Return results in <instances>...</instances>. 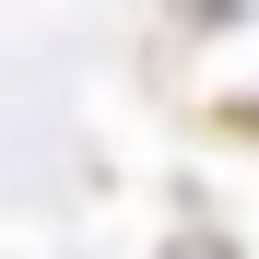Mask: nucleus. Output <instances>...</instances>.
<instances>
[{"mask_svg": "<svg viewBox=\"0 0 259 259\" xmlns=\"http://www.w3.org/2000/svg\"><path fill=\"white\" fill-rule=\"evenodd\" d=\"M153 259H236V236H212V224H177V236H165Z\"/></svg>", "mask_w": 259, "mask_h": 259, "instance_id": "f257e3e1", "label": "nucleus"}]
</instances>
